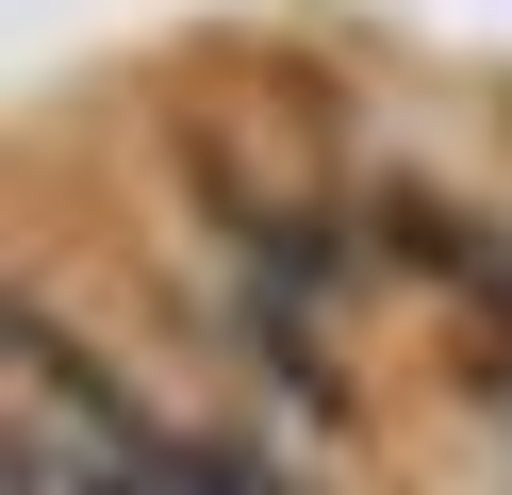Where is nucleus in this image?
Listing matches in <instances>:
<instances>
[{
    "label": "nucleus",
    "mask_w": 512,
    "mask_h": 495,
    "mask_svg": "<svg viewBox=\"0 0 512 495\" xmlns=\"http://www.w3.org/2000/svg\"><path fill=\"white\" fill-rule=\"evenodd\" d=\"M149 495H298V462H265V446H182Z\"/></svg>",
    "instance_id": "1"
}]
</instances>
